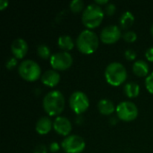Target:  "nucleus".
<instances>
[{"label":"nucleus","instance_id":"nucleus-13","mask_svg":"<svg viewBox=\"0 0 153 153\" xmlns=\"http://www.w3.org/2000/svg\"><path fill=\"white\" fill-rule=\"evenodd\" d=\"M41 82L48 87L56 86L60 81V74L56 70H47L41 74Z\"/></svg>","mask_w":153,"mask_h":153},{"label":"nucleus","instance_id":"nucleus-4","mask_svg":"<svg viewBox=\"0 0 153 153\" xmlns=\"http://www.w3.org/2000/svg\"><path fill=\"white\" fill-rule=\"evenodd\" d=\"M105 78L113 86H119L127 78L126 67L119 62H112L105 69Z\"/></svg>","mask_w":153,"mask_h":153},{"label":"nucleus","instance_id":"nucleus-20","mask_svg":"<svg viewBox=\"0 0 153 153\" xmlns=\"http://www.w3.org/2000/svg\"><path fill=\"white\" fill-rule=\"evenodd\" d=\"M37 53L38 55L41 57V58H44V59H47V58H50V56H52L51 55V52H50V48H48V45L46 44H39L38 46V48H37Z\"/></svg>","mask_w":153,"mask_h":153},{"label":"nucleus","instance_id":"nucleus-16","mask_svg":"<svg viewBox=\"0 0 153 153\" xmlns=\"http://www.w3.org/2000/svg\"><path fill=\"white\" fill-rule=\"evenodd\" d=\"M133 71L134 73L140 77H143L148 74L149 73V65L148 64L142 59L136 60L133 65Z\"/></svg>","mask_w":153,"mask_h":153},{"label":"nucleus","instance_id":"nucleus-22","mask_svg":"<svg viewBox=\"0 0 153 153\" xmlns=\"http://www.w3.org/2000/svg\"><path fill=\"white\" fill-rule=\"evenodd\" d=\"M122 37L126 42H134L137 39V34L134 30H126L123 33Z\"/></svg>","mask_w":153,"mask_h":153},{"label":"nucleus","instance_id":"nucleus-5","mask_svg":"<svg viewBox=\"0 0 153 153\" xmlns=\"http://www.w3.org/2000/svg\"><path fill=\"white\" fill-rule=\"evenodd\" d=\"M20 76L28 82H34L41 77V69L37 62L31 59H25L22 61L18 67Z\"/></svg>","mask_w":153,"mask_h":153},{"label":"nucleus","instance_id":"nucleus-31","mask_svg":"<svg viewBox=\"0 0 153 153\" xmlns=\"http://www.w3.org/2000/svg\"><path fill=\"white\" fill-rule=\"evenodd\" d=\"M95 4L101 5V4H108V0H95Z\"/></svg>","mask_w":153,"mask_h":153},{"label":"nucleus","instance_id":"nucleus-26","mask_svg":"<svg viewBox=\"0 0 153 153\" xmlns=\"http://www.w3.org/2000/svg\"><path fill=\"white\" fill-rule=\"evenodd\" d=\"M48 152V149L47 146L43 143H39L38 145L35 146L34 150H33V153H47Z\"/></svg>","mask_w":153,"mask_h":153},{"label":"nucleus","instance_id":"nucleus-12","mask_svg":"<svg viewBox=\"0 0 153 153\" xmlns=\"http://www.w3.org/2000/svg\"><path fill=\"white\" fill-rule=\"evenodd\" d=\"M28 43L22 38L15 39L11 45V50L14 57L22 58L28 52Z\"/></svg>","mask_w":153,"mask_h":153},{"label":"nucleus","instance_id":"nucleus-9","mask_svg":"<svg viewBox=\"0 0 153 153\" xmlns=\"http://www.w3.org/2000/svg\"><path fill=\"white\" fill-rule=\"evenodd\" d=\"M50 65L54 70H65L69 68L73 64V56L68 51H58L49 58Z\"/></svg>","mask_w":153,"mask_h":153},{"label":"nucleus","instance_id":"nucleus-18","mask_svg":"<svg viewBox=\"0 0 153 153\" xmlns=\"http://www.w3.org/2000/svg\"><path fill=\"white\" fill-rule=\"evenodd\" d=\"M124 92L129 98H135L140 93V86L135 82H128L124 86Z\"/></svg>","mask_w":153,"mask_h":153},{"label":"nucleus","instance_id":"nucleus-6","mask_svg":"<svg viewBox=\"0 0 153 153\" xmlns=\"http://www.w3.org/2000/svg\"><path fill=\"white\" fill-rule=\"evenodd\" d=\"M117 117L126 122L134 120L138 116V108L132 101H122L116 108Z\"/></svg>","mask_w":153,"mask_h":153},{"label":"nucleus","instance_id":"nucleus-17","mask_svg":"<svg viewBox=\"0 0 153 153\" xmlns=\"http://www.w3.org/2000/svg\"><path fill=\"white\" fill-rule=\"evenodd\" d=\"M57 45L61 49H63V51H67V50H71L74 48V42L71 36L65 34L59 36L57 39Z\"/></svg>","mask_w":153,"mask_h":153},{"label":"nucleus","instance_id":"nucleus-25","mask_svg":"<svg viewBox=\"0 0 153 153\" xmlns=\"http://www.w3.org/2000/svg\"><path fill=\"white\" fill-rule=\"evenodd\" d=\"M16 64H17V59H16V57L11 56V57H9V58L6 60V62H5V67H6L7 69L11 70V69H13V68L16 65Z\"/></svg>","mask_w":153,"mask_h":153},{"label":"nucleus","instance_id":"nucleus-23","mask_svg":"<svg viewBox=\"0 0 153 153\" xmlns=\"http://www.w3.org/2000/svg\"><path fill=\"white\" fill-rule=\"evenodd\" d=\"M145 86L147 90L153 94V72H152L145 79Z\"/></svg>","mask_w":153,"mask_h":153},{"label":"nucleus","instance_id":"nucleus-32","mask_svg":"<svg viewBox=\"0 0 153 153\" xmlns=\"http://www.w3.org/2000/svg\"><path fill=\"white\" fill-rule=\"evenodd\" d=\"M151 32H152V34L153 36V23L152 25V27H151Z\"/></svg>","mask_w":153,"mask_h":153},{"label":"nucleus","instance_id":"nucleus-3","mask_svg":"<svg viewBox=\"0 0 153 153\" xmlns=\"http://www.w3.org/2000/svg\"><path fill=\"white\" fill-rule=\"evenodd\" d=\"M104 18V10L97 4L87 5L82 14V23L89 29L98 27Z\"/></svg>","mask_w":153,"mask_h":153},{"label":"nucleus","instance_id":"nucleus-27","mask_svg":"<svg viewBox=\"0 0 153 153\" xmlns=\"http://www.w3.org/2000/svg\"><path fill=\"white\" fill-rule=\"evenodd\" d=\"M116 12V5L112 3H108L105 6V13L108 15H112Z\"/></svg>","mask_w":153,"mask_h":153},{"label":"nucleus","instance_id":"nucleus-8","mask_svg":"<svg viewBox=\"0 0 153 153\" xmlns=\"http://www.w3.org/2000/svg\"><path fill=\"white\" fill-rule=\"evenodd\" d=\"M61 146L66 153H81L85 148V141L79 135L70 134L62 141Z\"/></svg>","mask_w":153,"mask_h":153},{"label":"nucleus","instance_id":"nucleus-10","mask_svg":"<svg viewBox=\"0 0 153 153\" xmlns=\"http://www.w3.org/2000/svg\"><path fill=\"white\" fill-rule=\"evenodd\" d=\"M121 29L115 24H110L102 29L100 31V40L105 44H113L122 36Z\"/></svg>","mask_w":153,"mask_h":153},{"label":"nucleus","instance_id":"nucleus-11","mask_svg":"<svg viewBox=\"0 0 153 153\" xmlns=\"http://www.w3.org/2000/svg\"><path fill=\"white\" fill-rule=\"evenodd\" d=\"M53 127L57 134L64 136H68L72 131V123L67 117L59 116L54 120Z\"/></svg>","mask_w":153,"mask_h":153},{"label":"nucleus","instance_id":"nucleus-24","mask_svg":"<svg viewBox=\"0 0 153 153\" xmlns=\"http://www.w3.org/2000/svg\"><path fill=\"white\" fill-rule=\"evenodd\" d=\"M125 56H126V58L127 60H134V59L136 58L137 54H136V52H135L134 49L128 48V49H126V50L125 51Z\"/></svg>","mask_w":153,"mask_h":153},{"label":"nucleus","instance_id":"nucleus-14","mask_svg":"<svg viewBox=\"0 0 153 153\" xmlns=\"http://www.w3.org/2000/svg\"><path fill=\"white\" fill-rule=\"evenodd\" d=\"M53 126V123L48 117H41L36 123V131L39 134H46L50 132Z\"/></svg>","mask_w":153,"mask_h":153},{"label":"nucleus","instance_id":"nucleus-29","mask_svg":"<svg viewBox=\"0 0 153 153\" xmlns=\"http://www.w3.org/2000/svg\"><path fill=\"white\" fill-rule=\"evenodd\" d=\"M59 148H60V146H59V144L56 142H53V143H51L49 144V150L52 152H56L59 151Z\"/></svg>","mask_w":153,"mask_h":153},{"label":"nucleus","instance_id":"nucleus-2","mask_svg":"<svg viewBox=\"0 0 153 153\" xmlns=\"http://www.w3.org/2000/svg\"><path fill=\"white\" fill-rule=\"evenodd\" d=\"M76 47L83 54H91L99 47V37L91 30L86 29L81 31L76 39Z\"/></svg>","mask_w":153,"mask_h":153},{"label":"nucleus","instance_id":"nucleus-28","mask_svg":"<svg viewBox=\"0 0 153 153\" xmlns=\"http://www.w3.org/2000/svg\"><path fill=\"white\" fill-rule=\"evenodd\" d=\"M145 57L149 61L153 62V46L150 47L149 48H147V50L145 51Z\"/></svg>","mask_w":153,"mask_h":153},{"label":"nucleus","instance_id":"nucleus-1","mask_svg":"<svg viewBox=\"0 0 153 153\" xmlns=\"http://www.w3.org/2000/svg\"><path fill=\"white\" fill-rule=\"evenodd\" d=\"M43 108L49 116H56L65 108V97L59 91H51L43 98Z\"/></svg>","mask_w":153,"mask_h":153},{"label":"nucleus","instance_id":"nucleus-21","mask_svg":"<svg viewBox=\"0 0 153 153\" xmlns=\"http://www.w3.org/2000/svg\"><path fill=\"white\" fill-rule=\"evenodd\" d=\"M70 9L74 13H79L81 12L84 7V2L82 0H73L69 4Z\"/></svg>","mask_w":153,"mask_h":153},{"label":"nucleus","instance_id":"nucleus-7","mask_svg":"<svg viewBox=\"0 0 153 153\" xmlns=\"http://www.w3.org/2000/svg\"><path fill=\"white\" fill-rule=\"evenodd\" d=\"M69 105L76 114L80 115L88 109L90 106L89 98L84 92L81 91H76L73 92L70 96Z\"/></svg>","mask_w":153,"mask_h":153},{"label":"nucleus","instance_id":"nucleus-30","mask_svg":"<svg viewBox=\"0 0 153 153\" xmlns=\"http://www.w3.org/2000/svg\"><path fill=\"white\" fill-rule=\"evenodd\" d=\"M8 1L7 0H1L0 1V10H3V9H4L5 7H7V5H8Z\"/></svg>","mask_w":153,"mask_h":153},{"label":"nucleus","instance_id":"nucleus-15","mask_svg":"<svg viewBox=\"0 0 153 153\" xmlns=\"http://www.w3.org/2000/svg\"><path fill=\"white\" fill-rule=\"evenodd\" d=\"M98 109L100 112V114L107 116V115H111L115 111L116 108L114 103L110 100L102 99L98 102Z\"/></svg>","mask_w":153,"mask_h":153},{"label":"nucleus","instance_id":"nucleus-19","mask_svg":"<svg viewBox=\"0 0 153 153\" xmlns=\"http://www.w3.org/2000/svg\"><path fill=\"white\" fill-rule=\"evenodd\" d=\"M134 22V14L129 12V11H126L124 12L120 18H119V23H120V27L124 30H126L128 28H130L133 23Z\"/></svg>","mask_w":153,"mask_h":153}]
</instances>
